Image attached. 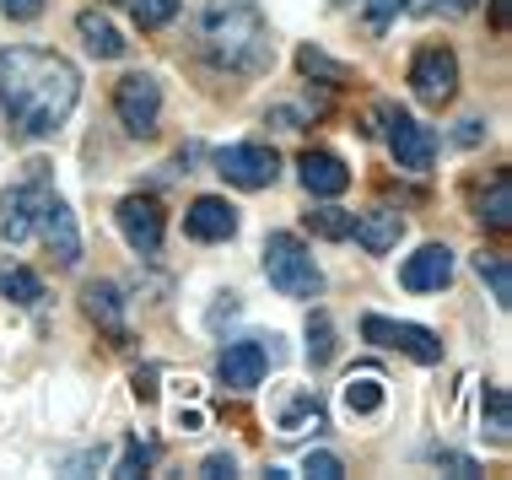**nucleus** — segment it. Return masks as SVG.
<instances>
[{"label":"nucleus","mask_w":512,"mask_h":480,"mask_svg":"<svg viewBox=\"0 0 512 480\" xmlns=\"http://www.w3.org/2000/svg\"><path fill=\"white\" fill-rule=\"evenodd\" d=\"M265 276L275 292L297 297V303H313L324 292V270L313 265V254L302 249L297 232H270L265 238Z\"/></svg>","instance_id":"nucleus-3"},{"label":"nucleus","mask_w":512,"mask_h":480,"mask_svg":"<svg viewBox=\"0 0 512 480\" xmlns=\"http://www.w3.org/2000/svg\"><path fill=\"white\" fill-rule=\"evenodd\" d=\"M491 22H496V33H507L512 27V0H491Z\"/></svg>","instance_id":"nucleus-36"},{"label":"nucleus","mask_w":512,"mask_h":480,"mask_svg":"<svg viewBox=\"0 0 512 480\" xmlns=\"http://www.w3.org/2000/svg\"><path fill=\"white\" fill-rule=\"evenodd\" d=\"M308 362L313 367L335 362V324H329V313H313L308 319Z\"/></svg>","instance_id":"nucleus-26"},{"label":"nucleus","mask_w":512,"mask_h":480,"mask_svg":"<svg viewBox=\"0 0 512 480\" xmlns=\"http://www.w3.org/2000/svg\"><path fill=\"white\" fill-rule=\"evenodd\" d=\"M124 6H130L141 33H157V27H168L178 17V0H124Z\"/></svg>","instance_id":"nucleus-27"},{"label":"nucleus","mask_w":512,"mask_h":480,"mask_svg":"<svg viewBox=\"0 0 512 480\" xmlns=\"http://www.w3.org/2000/svg\"><path fill=\"white\" fill-rule=\"evenodd\" d=\"M114 114H119V125L130 130V135H157V119H162V87L151 76H124L119 87H114Z\"/></svg>","instance_id":"nucleus-6"},{"label":"nucleus","mask_w":512,"mask_h":480,"mask_svg":"<svg viewBox=\"0 0 512 480\" xmlns=\"http://www.w3.org/2000/svg\"><path fill=\"white\" fill-rule=\"evenodd\" d=\"M216 173L238 189H270L275 173H281V157H275L270 146H221Z\"/></svg>","instance_id":"nucleus-10"},{"label":"nucleus","mask_w":512,"mask_h":480,"mask_svg":"<svg viewBox=\"0 0 512 480\" xmlns=\"http://www.w3.org/2000/svg\"><path fill=\"white\" fill-rule=\"evenodd\" d=\"M432 459L442 464V470H453V475H480V464H475V459H464V454H448V448H437Z\"/></svg>","instance_id":"nucleus-33"},{"label":"nucleus","mask_w":512,"mask_h":480,"mask_svg":"<svg viewBox=\"0 0 512 480\" xmlns=\"http://www.w3.org/2000/svg\"><path fill=\"white\" fill-rule=\"evenodd\" d=\"M340 400H345L351 416H378V410H383V383L378 378H351L340 389Z\"/></svg>","instance_id":"nucleus-23"},{"label":"nucleus","mask_w":512,"mask_h":480,"mask_svg":"<svg viewBox=\"0 0 512 480\" xmlns=\"http://www.w3.org/2000/svg\"><path fill=\"white\" fill-rule=\"evenodd\" d=\"M318 421H324V410H318V394L313 389H297L292 400L275 410V432H281V437H297L302 427H318Z\"/></svg>","instance_id":"nucleus-19"},{"label":"nucleus","mask_w":512,"mask_h":480,"mask_svg":"<svg viewBox=\"0 0 512 480\" xmlns=\"http://www.w3.org/2000/svg\"><path fill=\"white\" fill-rule=\"evenodd\" d=\"M195 38H200L205 60L216 71H232V76H259L275 60L270 27L259 17L254 0H205L200 17H195Z\"/></svg>","instance_id":"nucleus-2"},{"label":"nucleus","mask_w":512,"mask_h":480,"mask_svg":"<svg viewBox=\"0 0 512 480\" xmlns=\"http://www.w3.org/2000/svg\"><path fill=\"white\" fill-rule=\"evenodd\" d=\"M119 232H124V243H130L135 254H157L162 249V205L151 200V195H130V200H119Z\"/></svg>","instance_id":"nucleus-11"},{"label":"nucleus","mask_w":512,"mask_h":480,"mask_svg":"<svg viewBox=\"0 0 512 480\" xmlns=\"http://www.w3.org/2000/svg\"><path fill=\"white\" fill-rule=\"evenodd\" d=\"M76 33H81V44H87L98 60H119L124 54V38H119V27L103 17V11H81L76 17Z\"/></svg>","instance_id":"nucleus-18"},{"label":"nucleus","mask_w":512,"mask_h":480,"mask_svg":"<svg viewBox=\"0 0 512 480\" xmlns=\"http://www.w3.org/2000/svg\"><path fill=\"white\" fill-rule=\"evenodd\" d=\"M405 11V0H367V27L372 33H389V22Z\"/></svg>","instance_id":"nucleus-30"},{"label":"nucleus","mask_w":512,"mask_h":480,"mask_svg":"<svg viewBox=\"0 0 512 480\" xmlns=\"http://www.w3.org/2000/svg\"><path fill=\"white\" fill-rule=\"evenodd\" d=\"M178 427H184V432H200V410H178Z\"/></svg>","instance_id":"nucleus-39"},{"label":"nucleus","mask_w":512,"mask_h":480,"mask_svg":"<svg viewBox=\"0 0 512 480\" xmlns=\"http://www.w3.org/2000/svg\"><path fill=\"white\" fill-rule=\"evenodd\" d=\"M480 135H486V125H480V119H464V125H459V146H480Z\"/></svg>","instance_id":"nucleus-38"},{"label":"nucleus","mask_w":512,"mask_h":480,"mask_svg":"<svg viewBox=\"0 0 512 480\" xmlns=\"http://www.w3.org/2000/svg\"><path fill=\"white\" fill-rule=\"evenodd\" d=\"M297 173H302V189H308L313 200H335L351 189V168H345L335 152H302Z\"/></svg>","instance_id":"nucleus-14"},{"label":"nucleus","mask_w":512,"mask_h":480,"mask_svg":"<svg viewBox=\"0 0 512 480\" xmlns=\"http://www.w3.org/2000/svg\"><path fill=\"white\" fill-rule=\"evenodd\" d=\"M81 76L71 60L44 49H0V108L27 141H44L71 119Z\"/></svg>","instance_id":"nucleus-1"},{"label":"nucleus","mask_w":512,"mask_h":480,"mask_svg":"<svg viewBox=\"0 0 512 480\" xmlns=\"http://www.w3.org/2000/svg\"><path fill=\"white\" fill-rule=\"evenodd\" d=\"M362 335H367V346L405 351L410 362H421V367H437V362H442V340L432 335V329H421V324H394V319L367 313V319H362Z\"/></svg>","instance_id":"nucleus-5"},{"label":"nucleus","mask_w":512,"mask_h":480,"mask_svg":"<svg viewBox=\"0 0 512 480\" xmlns=\"http://www.w3.org/2000/svg\"><path fill=\"white\" fill-rule=\"evenodd\" d=\"M480 222H486L491 232H507V227H512V178H507V173L491 178L486 200H480Z\"/></svg>","instance_id":"nucleus-21"},{"label":"nucleus","mask_w":512,"mask_h":480,"mask_svg":"<svg viewBox=\"0 0 512 480\" xmlns=\"http://www.w3.org/2000/svg\"><path fill=\"white\" fill-rule=\"evenodd\" d=\"M480 421H486L491 443L507 448V437H512V400H507V389H486V410H480Z\"/></svg>","instance_id":"nucleus-22"},{"label":"nucleus","mask_w":512,"mask_h":480,"mask_svg":"<svg viewBox=\"0 0 512 480\" xmlns=\"http://www.w3.org/2000/svg\"><path fill=\"white\" fill-rule=\"evenodd\" d=\"M0 297L33 308V303H44V281H38L27 265H0Z\"/></svg>","instance_id":"nucleus-20"},{"label":"nucleus","mask_w":512,"mask_h":480,"mask_svg":"<svg viewBox=\"0 0 512 480\" xmlns=\"http://www.w3.org/2000/svg\"><path fill=\"white\" fill-rule=\"evenodd\" d=\"M399 232H405V216H399V211H367V216H356L351 238L362 243L367 254H389L399 243Z\"/></svg>","instance_id":"nucleus-16"},{"label":"nucleus","mask_w":512,"mask_h":480,"mask_svg":"<svg viewBox=\"0 0 512 480\" xmlns=\"http://www.w3.org/2000/svg\"><path fill=\"white\" fill-rule=\"evenodd\" d=\"M437 11H448V17H469V11L480 6V0H432Z\"/></svg>","instance_id":"nucleus-37"},{"label":"nucleus","mask_w":512,"mask_h":480,"mask_svg":"<svg viewBox=\"0 0 512 480\" xmlns=\"http://www.w3.org/2000/svg\"><path fill=\"white\" fill-rule=\"evenodd\" d=\"M297 65H302V71H308V76H329V81H351V76H356L351 65H335V60H329V54H318L313 44L297 54Z\"/></svg>","instance_id":"nucleus-28"},{"label":"nucleus","mask_w":512,"mask_h":480,"mask_svg":"<svg viewBox=\"0 0 512 480\" xmlns=\"http://www.w3.org/2000/svg\"><path fill=\"white\" fill-rule=\"evenodd\" d=\"M184 232L195 243H227L232 232H238V211H232L221 195H200L195 205H189V216H184Z\"/></svg>","instance_id":"nucleus-15"},{"label":"nucleus","mask_w":512,"mask_h":480,"mask_svg":"<svg viewBox=\"0 0 512 480\" xmlns=\"http://www.w3.org/2000/svg\"><path fill=\"white\" fill-rule=\"evenodd\" d=\"M232 470H238V459H232V454H211V459H205V475H211V480H227Z\"/></svg>","instance_id":"nucleus-34"},{"label":"nucleus","mask_w":512,"mask_h":480,"mask_svg":"<svg viewBox=\"0 0 512 480\" xmlns=\"http://www.w3.org/2000/svg\"><path fill=\"white\" fill-rule=\"evenodd\" d=\"M448 281H453V249L448 243H426V249H415L405 265H399V286H405V292H442Z\"/></svg>","instance_id":"nucleus-12"},{"label":"nucleus","mask_w":512,"mask_h":480,"mask_svg":"<svg viewBox=\"0 0 512 480\" xmlns=\"http://www.w3.org/2000/svg\"><path fill=\"white\" fill-rule=\"evenodd\" d=\"M410 87H415V98L432 103V108L453 103V92H459V60H453V49H448V44H432V49L415 54Z\"/></svg>","instance_id":"nucleus-7"},{"label":"nucleus","mask_w":512,"mask_h":480,"mask_svg":"<svg viewBox=\"0 0 512 480\" xmlns=\"http://www.w3.org/2000/svg\"><path fill=\"white\" fill-rule=\"evenodd\" d=\"M151 459H157V448H151V443H141V437H135V443L124 448V459L114 464V475H119V480H135V475H146V470H151Z\"/></svg>","instance_id":"nucleus-29"},{"label":"nucleus","mask_w":512,"mask_h":480,"mask_svg":"<svg viewBox=\"0 0 512 480\" xmlns=\"http://www.w3.org/2000/svg\"><path fill=\"white\" fill-rule=\"evenodd\" d=\"M302 470L318 475V480H340V475H345V464H340L335 454H308V459H302Z\"/></svg>","instance_id":"nucleus-31"},{"label":"nucleus","mask_w":512,"mask_h":480,"mask_svg":"<svg viewBox=\"0 0 512 480\" xmlns=\"http://www.w3.org/2000/svg\"><path fill=\"white\" fill-rule=\"evenodd\" d=\"M383 119H389V152L405 173H432L437 162V135L426 125H415L405 108H383Z\"/></svg>","instance_id":"nucleus-8"},{"label":"nucleus","mask_w":512,"mask_h":480,"mask_svg":"<svg viewBox=\"0 0 512 480\" xmlns=\"http://www.w3.org/2000/svg\"><path fill=\"white\" fill-rule=\"evenodd\" d=\"M81 308H87V319L98 324V329H108L114 340H124V303H119V292L108 281L87 286V292H81Z\"/></svg>","instance_id":"nucleus-17"},{"label":"nucleus","mask_w":512,"mask_h":480,"mask_svg":"<svg viewBox=\"0 0 512 480\" xmlns=\"http://www.w3.org/2000/svg\"><path fill=\"white\" fill-rule=\"evenodd\" d=\"M475 270H480V281H486L491 286V297H496V303H512V265H507V259L502 254H480L475 259Z\"/></svg>","instance_id":"nucleus-25"},{"label":"nucleus","mask_w":512,"mask_h":480,"mask_svg":"<svg viewBox=\"0 0 512 480\" xmlns=\"http://www.w3.org/2000/svg\"><path fill=\"white\" fill-rule=\"evenodd\" d=\"M135 400H141V405L157 400V373H151V367H146V373H135Z\"/></svg>","instance_id":"nucleus-35"},{"label":"nucleus","mask_w":512,"mask_h":480,"mask_svg":"<svg viewBox=\"0 0 512 480\" xmlns=\"http://www.w3.org/2000/svg\"><path fill=\"white\" fill-rule=\"evenodd\" d=\"M44 11V0H0V17H17V22H33Z\"/></svg>","instance_id":"nucleus-32"},{"label":"nucleus","mask_w":512,"mask_h":480,"mask_svg":"<svg viewBox=\"0 0 512 480\" xmlns=\"http://www.w3.org/2000/svg\"><path fill=\"white\" fill-rule=\"evenodd\" d=\"M221 383H227L232 394H254L259 383H265L270 367H281V335H254V340H232V346H221Z\"/></svg>","instance_id":"nucleus-4"},{"label":"nucleus","mask_w":512,"mask_h":480,"mask_svg":"<svg viewBox=\"0 0 512 480\" xmlns=\"http://www.w3.org/2000/svg\"><path fill=\"white\" fill-rule=\"evenodd\" d=\"M308 227H313V238L345 243V238H351V227H356V216L340 211V205H318V211H308Z\"/></svg>","instance_id":"nucleus-24"},{"label":"nucleus","mask_w":512,"mask_h":480,"mask_svg":"<svg viewBox=\"0 0 512 480\" xmlns=\"http://www.w3.org/2000/svg\"><path fill=\"white\" fill-rule=\"evenodd\" d=\"M33 227L44 232L49 254L60 259V265H76V259H81V227H76V216H71V205H65V200H54V195H49Z\"/></svg>","instance_id":"nucleus-13"},{"label":"nucleus","mask_w":512,"mask_h":480,"mask_svg":"<svg viewBox=\"0 0 512 480\" xmlns=\"http://www.w3.org/2000/svg\"><path fill=\"white\" fill-rule=\"evenodd\" d=\"M44 200H49V168H44V162H33V168H27V184H17V189L6 195V216H0L6 243H22L27 232H33L38 211H44Z\"/></svg>","instance_id":"nucleus-9"}]
</instances>
